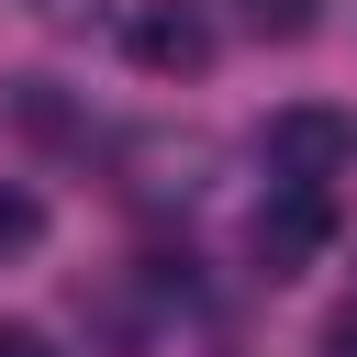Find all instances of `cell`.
<instances>
[{
	"instance_id": "1",
	"label": "cell",
	"mask_w": 357,
	"mask_h": 357,
	"mask_svg": "<svg viewBox=\"0 0 357 357\" xmlns=\"http://www.w3.org/2000/svg\"><path fill=\"white\" fill-rule=\"evenodd\" d=\"M245 245H257V268H268V279H301V268L335 245V190H324V178H268V201H257Z\"/></svg>"
},
{
	"instance_id": "2",
	"label": "cell",
	"mask_w": 357,
	"mask_h": 357,
	"mask_svg": "<svg viewBox=\"0 0 357 357\" xmlns=\"http://www.w3.org/2000/svg\"><path fill=\"white\" fill-rule=\"evenodd\" d=\"M123 56L145 78H212L223 33H212V0H134L123 11Z\"/></svg>"
},
{
	"instance_id": "3",
	"label": "cell",
	"mask_w": 357,
	"mask_h": 357,
	"mask_svg": "<svg viewBox=\"0 0 357 357\" xmlns=\"http://www.w3.org/2000/svg\"><path fill=\"white\" fill-rule=\"evenodd\" d=\"M257 156H268V178H346L357 167V123L335 112V100H290V112H268V134H257Z\"/></svg>"
},
{
	"instance_id": "4",
	"label": "cell",
	"mask_w": 357,
	"mask_h": 357,
	"mask_svg": "<svg viewBox=\"0 0 357 357\" xmlns=\"http://www.w3.org/2000/svg\"><path fill=\"white\" fill-rule=\"evenodd\" d=\"M223 11H234L257 45H301V33L324 22V0H223Z\"/></svg>"
},
{
	"instance_id": "5",
	"label": "cell",
	"mask_w": 357,
	"mask_h": 357,
	"mask_svg": "<svg viewBox=\"0 0 357 357\" xmlns=\"http://www.w3.org/2000/svg\"><path fill=\"white\" fill-rule=\"evenodd\" d=\"M33 245H45V201L22 178H0V257H33Z\"/></svg>"
},
{
	"instance_id": "6",
	"label": "cell",
	"mask_w": 357,
	"mask_h": 357,
	"mask_svg": "<svg viewBox=\"0 0 357 357\" xmlns=\"http://www.w3.org/2000/svg\"><path fill=\"white\" fill-rule=\"evenodd\" d=\"M324 357H357V279H346L335 312H324Z\"/></svg>"
},
{
	"instance_id": "7",
	"label": "cell",
	"mask_w": 357,
	"mask_h": 357,
	"mask_svg": "<svg viewBox=\"0 0 357 357\" xmlns=\"http://www.w3.org/2000/svg\"><path fill=\"white\" fill-rule=\"evenodd\" d=\"M0 357H56V335H45V324H11V312H0Z\"/></svg>"
},
{
	"instance_id": "8",
	"label": "cell",
	"mask_w": 357,
	"mask_h": 357,
	"mask_svg": "<svg viewBox=\"0 0 357 357\" xmlns=\"http://www.w3.org/2000/svg\"><path fill=\"white\" fill-rule=\"evenodd\" d=\"M33 11H45V22H89L100 0H33Z\"/></svg>"
}]
</instances>
